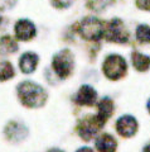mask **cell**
Returning <instances> with one entry per match:
<instances>
[{"mask_svg": "<svg viewBox=\"0 0 150 152\" xmlns=\"http://www.w3.org/2000/svg\"><path fill=\"white\" fill-rule=\"evenodd\" d=\"M104 126L105 124L100 121V118L97 115H87L79 121L77 126V133L82 140L90 141L97 134L98 131Z\"/></svg>", "mask_w": 150, "mask_h": 152, "instance_id": "5b68a950", "label": "cell"}, {"mask_svg": "<svg viewBox=\"0 0 150 152\" xmlns=\"http://www.w3.org/2000/svg\"><path fill=\"white\" fill-rule=\"evenodd\" d=\"M133 65L138 71H146L150 67V57L140 52L133 53Z\"/></svg>", "mask_w": 150, "mask_h": 152, "instance_id": "2e32d148", "label": "cell"}, {"mask_svg": "<svg viewBox=\"0 0 150 152\" xmlns=\"http://www.w3.org/2000/svg\"><path fill=\"white\" fill-rule=\"evenodd\" d=\"M136 38L140 42H150V27L141 24L136 28Z\"/></svg>", "mask_w": 150, "mask_h": 152, "instance_id": "e0dca14e", "label": "cell"}, {"mask_svg": "<svg viewBox=\"0 0 150 152\" xmlns=\"http://www.w3.org/2000/svg\"><path fill=\"white\" fill-rule=\"evenodd\" d=\"M15 77V69L10 61H0V81L5 83Z\"/></svg>", "mask_w": 150, "mask_h": 152, "instance_id": "9a60e30c", "label": "cell"}, {"mask_svg": "<svg viewBox=\"0 0 150 152\" xmlns=\"http://www.w3.org/2000/svg\"><path fill=\"white\" fill-rule=\"evenodd\" d=\"M104 36L107 41L115 42V43H126L129 41L130 33L125 27L123 20L120 19H112V20L105 27Z\"/></svg>", "mask_w": 150, "mask_h": 152, "instance_id": "8992f818", "label": "cell"}, {"mask_svg": "<svg viewBox=\"0 0 150 152\" xmlns=\"http://www.w3.org/2000/svg\"><path fill=\"white\" fill-rule=\"evenodd\" d=\"M47 152H64V151L59 150V148H50V150H48Z\"/></svg>", "mask_w": 150, "mask_h": 152, "instance_id": "7402d4cb", "label": "cell"}, {"mask_svg": "<svg viewBox=\"0 0 150 152\" xmlns=\"http://www.w3.org/2000/svg\"><path fill=\"white\" fill-rule=\"evenodd\" d=\"M112 113H114V103H112L111 99L110 98L101 99L100 103L97 104V114H96L100 118V121L105 124L107 119H110Z\"/></svg>", "mask_w": 150, "mask_h": 152, "instance_id": "4fadbf2b", "label": "cell"}, {"mask_svg": "<svg viewBox=\"0 0 150 152\" xmlns=\"http://www.w3.org/2000/svg\"><path fill=\"white\" fill-rule=\"evenodd\" d=\"M77 32L83 39L98 41L105 33V26L95 17H86L78 23Z\"/></svg>", "mask_w": 150, "mask_h": 152, "instance_id": "3957f363", "label": "cell"}, {"mask_svg": "<svg viewBox=\"0 0 150 152\" xmlns=\"http://www.w3.org/2000/svg\"><path fill=\"white\" fill-rule=\"evenodd\" d=\"M148 110L150 112V99H149V102H148Z\"/></svg>", "mask_w": 150, "mask_h": 152, "instance_id": "cb8c5ba5", "label": "cell"}, {"mask_svg": "<svg viewBox=\"0 0 150 152\" xmlns=\"http://www.w3.org/2000/svg\"><path fill=\"white\" fill-rule=\"evenodd\" d=\"M118 142L111 134H102L96 140V148L98 152H115Z\"/></svg>", "mask_w": 150, "mask_h": 152, "instance_id": "5bb4252c", "label": "cell"}, {"mask_svg": "<svg viewBox=\"0 0 150 152\" xmlns=\"http://www.w3.org/2000/svg\"><path fill=\"white\" fill-rule=\"evenodd\" d=\"M97 100V91L90 85H82L74 95V102L82 107H91Z\"/></svg>", "mask_w": 150, "mask_h": 152, "instance_id": "30bf717a", "label": "cell"}, {"mask_svg": "<svg viewBox=\"0 0 150 152\" xmlns=\"http://www.w3.org/2000/svg\"><path fill=\"white\" fill-rule=\"evenodd\" d=\"M17 96L22 103V105H24L25 108L38 109L47 103L48 93L38 83L30 81V80H24V81L18 84Z\"/></svg>", "mask_w": 150, "mask_h": 152, "instance_id": "6da1fadb", "label": "cell"}, {"mask_svg": "<svg viewBox=\"0 0 150 152\" xmlns=\"http://www.w3.org/2000/svg\"><path fill=\"white\" fill-rule=\"evenodd\" d=\"M116 131L123 137H133L138 131V122L133 115H123L116 122Z\"/></svg>", "mask_w": 150, "mask_h": 152, "instance_id": "8fae6325", "label": "cell"}, {"mask_svg": "<svg viewBox=\"0 0 150 152\" xmlns=\"http://www.w3.org/2000/svg\"><path fill=\"white\" fill-rule=\"evenodd\" d=\"M144 152H150V145H148L146 147L144 148Z\"/></svg>", "mask_w": 150, "mask_h": 152, "instance_id": "603a6c76", "label": "cell"}, {"mask_svg": "<svg viewBox=\"0 0 150 152\" xmlns=\"http://www.w3.org/2000/svg\"><path fill=\"white\" fill-rule=\"evenodd\" d=\"M102 70L107 79L110 80H119L126 74L128 71V65L124 57L119 55H110L107 56L104 65H102Z\"/></svg>", "mask_w": 150, "mask_h": 152, "instance_id": "277c9868", "label": "cell"}, {"mask_svg": "<svg viewBox=\"0 0 150 152\" xmlns=\"http://www.w3.org/2000/svg\"><path fill=\"white\" fill-rule=\"evenodd\" d=\"M50 4L56 9H67L73 4V0H50Z\"/></svg>", "mask_w": 150, "mask_h": 152, "instance_id": "ac0fdd59", "label": "cell"}, {"mask_svg": "<svg viewBox=\"0 0 150 152\" xmlns=\"http://www.w3.org/2000/svg\"><path fill=\"white\" fill-rule=\"evenodd\" d=\"M37 36V27L34 22L28 18H20L14 23V37L18 41L29 42Z\"/></svg>", "mask_w": 150, "mask_h": 152, "instance_id": "52a82bcc", "label": "cell"}, {"mask_svg": "<svg viewBox=\"0 0 150 152\" xmlns=\"http://www.w3.org/2000/svg\"><path fill=\"white\" fill-rule=\"evenodd\" d=\"M136 5L143 10L150 12V0H136Z\"/></svg>", "mask_w": 150, "mask_h": 152, "instance_id": "ffe728a7", "label": "cell"}, {"mask_svg": "<svg viewBox=\"0 0 150 152\" xmlns=\"http://www.w3.org/2000/svg\"><path fill=\"white\" fill-rule=\"evenodd\" d=\"M19 50V45H18V39L14 38L13 36H1L0 37V55L1 56H8L13 55Z\"/></svg>", "mask_w": 150, "mask_h": 152, "instance_id": "7c38bea8", "label": "cell"}, {"mask_svg": "<svg viewBox=\"0 0 150 152\" xmlns=\"http://www.w3.org/2000/svg\"><path fill=\"white\" fill-rule=\"evenodd\" d=\"M39 64V56L38 53H35L34 51H27L24 53H22V56L18 60V66L19 70L23 74L30 75L38 67Z\"/></svg>", "mask_w": 150, "mask_h": 152, "instance_id": "9c48e42d", "label": "cell"}, {"mask_svg": "<svg viewBox=\"0 0 150 152\" xmlns=\"http://www.w3.org/2000/svg\"><path fill=\"white\" fill-rule=\"evenodd\" d=\"M28 133H29V131H28L27 126L17 121L9 122L5 126V129H4V134H5L6 140L13 142V143H18V142L25 140L28 137Z\"/></svg>", "mask_w": 150, "mask_h": 152, "instance_id": "ba28073f", "label": "cell"}, {"mask_svg": "<svg viewBox=\"0 0 150 152\" xmlns=\"http://www.w3.org/2000/svg\"><path fill=\"white\" fill-rule=\"evenodd\" d=\"M76 152H93L90 147H81V148H78Z\"/></svg>", "mask_w": 150, "mask_h": 152, "instance_id": "44dd1931", "label": "cell"}, {"mask_svg": "<svg viewBox=\"0 0 150 152\" xmlns=\"http://www.w3.org/2000/svg\"><path fill=\"white\" fill-rule=\"evenodd\" d=\"M1 20H3V18H1V14H0V24H1Z\"/></svg>", "mask_w": 150, "mask_h": 152, "instance_id": "d4e9b609", "label": "cell"}, {"mask_svg": "<svg viewBox=\"0 0 150 152\" xmlns=\"http://www.w3.org/2000/svg\"><path fill=\"white\" fill-rule=\"evenodd\" d=\"M52 69L59 79H68L74 69V57L68 48L61 50L52 57Z\"/></svg>", "mask_w": 150, "mask_h": 152, "instance_id": "7a4b0ae2", "label": "cell"}, {"mask_svg": "<svg viewBox=\"0 0 150 152\" xmlns=\"http://www.w3.org/2000/svg\"><path fill=\"white\" fill-rule=\"evenodd\" d=\"M18 0H0V12H8L15 8Z\"/></svg>", "mask_w": 150, "mask_h": 152, "instance_id": "d6986e66", "label": "cell"}]
</instances>
